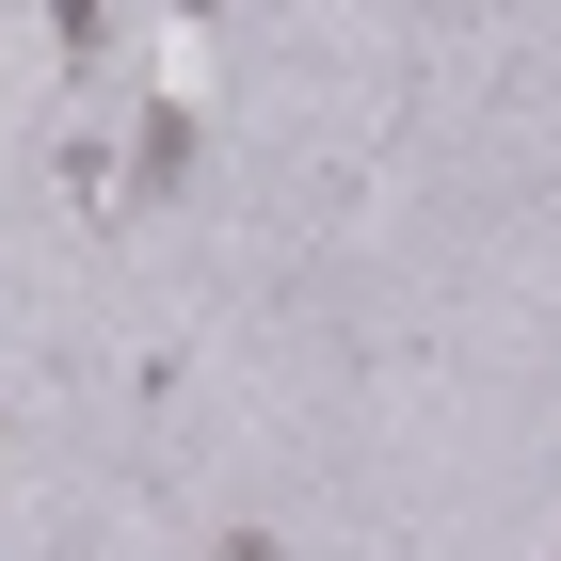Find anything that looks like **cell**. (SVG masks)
Here are the masks:
<instances>
[{"label":"cell","instance_id":"obj_1","mask_svg":"<svg viewBox=\"0 0 561 561\" xmlns=\"http://www.w3.org/2000/svg\"><path fill=\"white\" fill-rule=\"evenodd\" d=\"M48 33H65V65L96 81V65H113V0H48Z\"/></svg>","mask_w":561,"mask_h":561}]
</instances>
